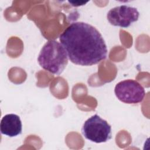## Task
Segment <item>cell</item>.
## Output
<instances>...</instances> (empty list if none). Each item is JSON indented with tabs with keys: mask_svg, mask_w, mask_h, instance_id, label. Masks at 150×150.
Masks as SVG:
<instances>
[{
	"mask_svg": "<svg viewBox=\"0 0 150 150\" xmlns=\"http://www.w3.org/2000/svg\"><path fill=\"white\" fill-rule=\"evenodd\" d=\"M0 129L2 134L9 137H16L21 134L22 124L20 117L14 114L4 115L1 121Z\"/></svg>",
	"mask_w": 150,
	"mask_h": 150,
	"instance_id": "8992f818",
	"label": "cell"
},
{
	"mask_svg": "<svg viewBox=\"0 0 150 150\" xmlns=\"http://www.w3.org/2000/svg\"><path fill=\"white\" fill-rule=\"evenodd\" d=\"M114 93L120 101L126 104L139 103L145 95L144 87L138 81L130 79L118 83Z\"/></svg>",
	"mask_w": 150,
	"mask_h": 150,
	"instance_id": "277c9868",
	"label": "cell"
},
{
	"mask_svg": "<svg viewBox=\"0 0 150 150\" xmlns=\"http://www.w3.org/2000/svg\"><path fill=\"white\" fill-rule=\"evenodd\" d=\"M81 132L85 138L95 143L105 142L112 137L111 125L97 114H94L84 122Z\"/></svg>",
	"mask_w": 150,
	"mask_h": 150,
	"instance_id": "3957f363",
	"label": "cell"
},
{
	"mask_svg": "<svg viewBox=\"0 0 150 150\" xmlns=\"http://www.w3.org/2000/svg\"><path fill=\"white\" fill-rule=\"evenodd\" d=\"M69 2L73 6H79L81 5H84L86 4L87 2H84V1H78V2H72V1H69Z\"/></svg>",
	"mask_w": 150,
	"mask_h": 150,
	"instance_id": "52a82bcc",
	"label": "cell"
},
{
	"mask_svg": "<svg viewBox=\"0 0 150 150\" xmlns=\"http://www.w3.org/2000/svg\"><path fill=\"white\" fill-rule=\"evenodd\" d=\"M69 60L80 66H92L106 59L107 47L100 32L83 22L71 23L59 36Z\"/></svg>",
	"mask_w": 150,
	"mask_h": 150,
	"instance_id": "6da1fadb",
	"label": "cell"
},
{
	"mask_svg": "<svg viewBox=\"0 0 150 150\" xmlns=\"http://www.w3.org/2000/svg\"><path fill=\"white\" fill-rule=\"evenodd\" d=\"M139 13L136 8L120 5L111 8L107 14L109 23L115 26L126 28L138 20Z\"/></svg>",
	"mask_w": 150,
	"mask_h": 150,
	"instance_id": "5b68a950",
	"label": "cell"
},
{
	"mask_svg": "<svg viewBox=\"0 0 150 150\" xmlns=\"http://www.w3.org/2000/svg\"><path fill=\"white\" fill-rule=\"evenodd\" d=\"M68 59L67 52L62 45L56 40H51L42 47L38 61L44 70L59 75L67 65Z\"/></svg>",
	"mask_w": 150,
	"mask_h": 150,
	"instance_id": "7a4b0ae2",
	"label": "cell"
}]
</instances>
